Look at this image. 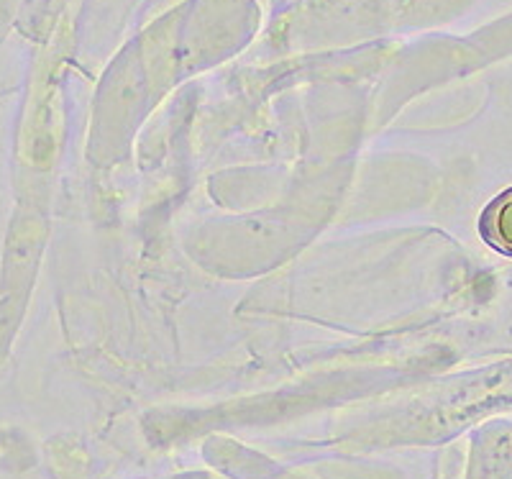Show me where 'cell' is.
Here are the masks:
<instances>
[{
    "label": "cell",
    "instance_id": "obj_1",
    "mask_svg": "<svg viewBox=\"0 0 512 479\" xmlns=\"http://www.w3.org/2000/svg\"><path fill=\"white\" fill-rule=\"evenodd\" d=\"M479 231L492 249L512 257V187L484 208Z\"/></svg>",
    "mask_w": 512,
    "mask_h": 479
}]
</instances>
